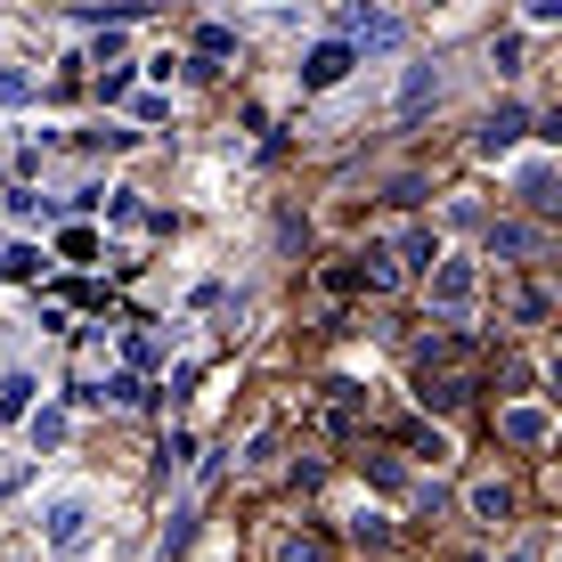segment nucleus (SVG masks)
Segmentation results:
<instances>
[{"instance_id":"nucleus-1","label":"nucleus","mask_w":562,"mask_h":562,"mask_svg":"<svg viewBox=\"0 0 562 562\" xmlns=\"http://www.w3.org/2000/svg\"><path fill=\"white\" fill-rule=\"evenodd\" d=\"M90 514H99V497H90V490H57L49 506H42V530H49V547H57V554H74V547L90 538Z\"/></svg>"},{"instance_id":"nucleus-2","label":"nucleus","mask_w":562,"mask_h":562,"mask_svg":"<svg viewBox=\"0 0 562 562\" xmlns=\"http://www.w3.org/2000/svg\"><path fill=\"white\" fill-rule=\"evenodd\" d=\"M351 66H359V42H318L302 57V90H335Z\"/></svg>"},{"instance_id":"nucleus-3","label":"nucleus","mask_w":562,"mask_h":562,"mask_svg":"<svg viewBox=\"0 0 562 562\" xmlns=\"http://www.w3.org/2000/svg\"><path fill=\"white\" fill-rule=\"evenodd\" d=\"M473 294H481V269L473 261H432V302L440 310H473Z\"/></svg>"},{"instance_id":"nucleus-4","label":"nucleus","mask_w":562,"mask_h":562,"mask_svg":"<svg viewBox=\"0 0 562 562\" xmlns=\"http://www.w3.org/2000/svg\"><path fill=\"white\" fill-rule=\"evenodd\" d=\"M514 188H521V204H530V212H554V204H562V196H554L562 171L547 164V155H538V164H521V171H514Z\"/></svg>"},{"instance_id":"nucleus-5","label":"nucleus","mask_w":562,"mask_h":562,"mask_svg":"<svg viewBox=\"0 0 562 562\" xmlns=\"http://www.w3.org/2000/svg\"><path fill=\"white\" fill-rule=\"evenodd\" d=\"M521 131H530V114H521V106H490V123H481V155H506Z\"/></svg>"},{"instance_id":"nucleus-6","label":"nucleus","mask_w":562,"mask_h":562,"mask_svg":"<svg viewBox=\"0 0 562 562\" xmlns=\"http://www.w3.org/2000/svg\"><path fill=\"white\" fill-rule=\"evenodd\" d=\"M432 99H440V74H432V66H408V74H400L392 114H416V106H432Z\"/></svg>"},{"instance_id":"nucleus-7","label":"nucleus","mask_w":562,"mask_h":562,"mask_svg":"<svg viewBox=\"0 0 562 562\" xmlns=\"http://www.w3.org/2000/svg\"><path fill=\"white\" fill-rule=\"evenodd\" d=\"M400 49V16H359V57H392Z\"/></svg>"},{"instance_id":"nucleus-8","label":"nucleus","mask_w":562,"mask_h":562,"mask_svg":"<svg viewBox=\"0 0 562 562\" xmlns=\"http://www.w3.org/2000/svg\"><path fill=\"white\" fill-rule=\"evenodd\" d=\"M497 424H506V440H514V449H538V440H547V416H538V408H506Z\"/></svg>"},{"instance_id":"nucleus-9","label":"nucleus","mask_w":562,"mask_h":562,"mask_svg":"<svg viewBox=\"0 0 562 562\" xmlns=\"http://www.w3.org/2000/svg\"><path fill=\"white\" fill-rule=\"evenodd\" d=\"M473 514H481V521H506V514H514V490H506V481H481V490H473Z\"/></svg>"},{"instance_id":"nucleus-10","label":"nucleus","mask_w":562,"mask_h":562,"mask_svg":"<svg viewBox=\"0 0 562 562\" xmlns=\"http://www.w3.org/2000/svg\"><path fill=\"white\" fill-rule=\"evenodd\" d=\"M400 254H408V269H432V261H440V237H432V228H408V237H400Z\"/></svg>"},{"instance_id":"nucleus-11","label":"nucleus","mask_w":562,"mask_h":562,"mask_svg":"<svg viewBox=\"0 0 562 562\" xmlns=\"http://www.w3.org/2000/svg\"><path fill=\"white\" fill-rule=\"evenodd\" d=\"M25 400H33V375H9V383H0V424L25 416Z\"/></svg>"},{"instance_id":"nucleus-12","label":"nucleus","mask_w":562,"mask_h":562,"mask_svg":"<svg viewBox=\"0 0 562 562\" xmlns=\"http://www.w3.org/2000/svg\"><path fill=\"white\" fill-rule=\"evenodd\" d=\"M99 400H114V408H139L147 392H139V375H106V392H99Z\"/></svg>"},{"instance_id":"nucleus-13","label":"nucleus","mask_w":562,"mask_h":562,"mask_svg":"<svg viewBox=\"0 0 562 562\" xmlns=\"http://www.w3.org/2000/svg\"><path fill=\"white\" fill-rule=\"evenodd\" d=\"M57 440H66V416L42 408V416H33V449H57Z\"/></svg>"},{"instance_id":"nucleus-14","label":"nucleus","mask_w":562,"mask_h":562,"mask_svg":"<svg viewBox=\"0 0 562 562\" xmlns=\"http://www.w3.org/2000/svg\"><path fill=\"white\" fill-rule=\"evenodd\" d=\"M490 254H530V228H514V221L490 228Z\"/></svg>"},{"instance_id":"nucleus-15","label":"nucleus","mask_w":562,"mask_h":562,"mask_svg":"<svg viewBox=\"0 0 562 562\" xmlns=\"http://www.w3.org/2000/svg\"><path fill=\"white\" fill-rule=\"evenodd\" d=\"M408 449H416V457H432V464H440V457H449V432H408Z\"/></svg>"},{"instance_id":"nucleus-16","label":"nucleus","mask_w":562,"mask_h":562,"mask_svg":"<svg viewBox=\"0 0 562 562\" xmlns=\"http://www.w3.org/2000/svg\"><path fill=\"white\" fill-rule=\"evenodd\" d=\"M33 261H42V254H25V245H16V254H0V278H33Z\"/></svg>"},{"instance_id":"nucleus-17","label":"nucleus","mask_w":562,"mask_h":562,"mask_svg":"<svg viewBox=\"0 0 562 562\" xmlns=\"http://www.w3.org/2000/svg\"><path fill=\"white\" fill-rule=\"evenodd\" d=\"M25 90H33L25 74H16V66H0V99H25Z\"/></svg>"},{"instance_id":"nucleus-18","label":"nucleus","mask_w":562,"mask_h":562,"mask_svg":"<svg viewBox=\"0 0 562 562\" xmlns=\"http://www.w3.org/2000/svg\"><path fill=\"white\" fill-rule=\"evenodd\" d=\"M521 9H530L538 25H554V16H562V0H521Z\"/></svg>"},{"instance_id":"nucleus-19","label":"nucleus","mask_w":562,"mask_h":562,"mask_svg":"<svg viewBox=\"0 0 562 562\" xmlns=\"http://www.w3.org/2000/svg\"><path fill=\"white\" fill-rule=\"evenodd\" d=\"M285 562H318V538H294V547H285Z\"/></svg>"},{"instance_id":"nucleus-20","label":"nucleus","mask_w":562,"mask_h":562,"mask_svg":"<svg viewBox=\"0 0 562 562\" xmlns=\"http://www.w3.org/2000/svg\"><path fill=\"white\" fill-rule=\"evenodd\" d=\"M538 131H547V139L562 147V106H554V114H538Z\"/></svg>"},{"instance_id":"nucleus-21","label":"nucleus","mask_w":562,"mask_h":562,"mask_svg":"<svg viewBox=\"0 0 562 562\" xmlns=\"http://www.w3.org/2000/svg\"><path fill=\"white\" fill-rule=\"evenodd\" d=\"M554 400H562V359H554Z\"/></svg>"},{"instance_id":"nucleus-22","label":"nucleus","mask_w":562,"mask_h":562,"mask_svg":"<svg viewBox=\"0 0 562 562\" xmlns=\"http://www.w3.org/2000/svg\"><path fill=\"white\" fill-rule=\"evenodd\" d=\"M506 562H530V554H521V547H514V554H506Z\"/></svg>"}]
</instances>
